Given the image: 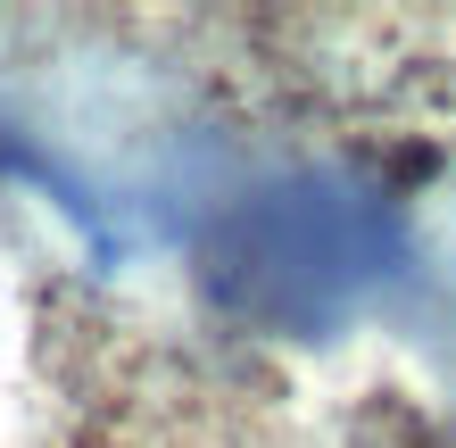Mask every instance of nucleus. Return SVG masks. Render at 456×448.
<instances>
[]
</instances>
